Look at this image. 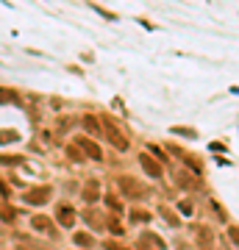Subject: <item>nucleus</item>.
<instances>
[{
    "label": "nucleus",
    "instance_id": "11",
    "mask_svg": "<svg viewBox=\"0 0 239 250\" xmlns=\"http://www.w3.org/2000/svg\"><path fill=\"white\" fill-rule=\"evenodd\" d=\"M84 128H87L89 134H100V123H98V120H95L92 114L84 117Z\"/></svg>",
    "mask_w": 239,
    "mask_h": 250
},
{
    "label": "nucleus",
    "instance_id": "24",
    "mask_svg": "<svg viewBox=\"0 0 239 250\" xmlns=\"http://www.w3.org/2000/svg\"><path fill=\"white\" fill-rule=\"evenodd\" d=\"M106 250H125V248H123V245H117V242H109Z\"/></svg>",
    "mask_w": 239,
    "mask_h": 250
},
{
    "label": "nucleus",
    "instance_id": "4",
    "mask_svg": "<svg viewBox=\"0 0 239 250\" xmlns=\"http://www.w3.org/2000/svg\"><path fill=\"white\" fill-rule=\"evenodd\" d=\"M139 164H142V170L148 172L151 178H159V175H161V164L153 159L151 153H139Z\"/></svg>",
    "mask_w": 239,
    "mask_h": 250
},
{
    "label": "nucleus",
    "instance_id": "25",
    "mask_svg": "<svg viewBox=\"0 0 239 250\" xmlns=\"http://www.w3.org/2000/svg\"><path fill=\"white\" fill-rule=\"evenodd\" d=\"M17 250H28V248H25V245H20V248H17Z\"/></svg>",
    "mask_w": 239,
    "mask_h": 250
},
{
    "label": "nucleus",
    "instance_id": "17",
    "mask_svg": "<svg viewBox=\"0 0 239 250\" xmlns=\"http://www.w3.org/2000/svg\"><path fill=\"white\" fill-rule=\"evenodd\" d=\"M67 156H70L72 161H84V156L78 153V145H70V147H67Z\"/></svg>",
    "mask_w": 239,
    "mask_h": 250
},
{
    "label": "nucleus",
    "instance_id": "12",
    "mask_svg": "<svg viewBox=\"0 0 239 250\" xmlns=\"http://www.w3.org/2000/svg\"><path fill=\"white\" fill-rule=\"evenodd\" d=\"M75 242H78L81 248H92L95 245V236L92 233H75Z\"/></svg>",
    "mask_w": 239,
    "mask_h": 250
},
{
    "label": "nucleus",
    "instance_id": "18",
    "mask_svg": "<svg viewBox=\"0 0 239 250\" xmlns=\"http://www.w3.org/2000/svg\"><path fill=\"white\" fill-rule=\"evenodd\" d=\"M109 231H111V233H117V236L123 233V225L117 223V217H111V220H109Z\"/></svg>",
    "mask_w": 239,
    "mask_h": 250
},
{
    "label": "nucleus",
    "instance_id": "26",
    "mask_svg": "<svg viewBox=\"0 0 239 250\" xmlns=\"http://www.w3.org/2000/svg\"><path fill=\"white\" fill-rule=\"evenodd\" d=\"M139 250H148V248H145V245H139Z\"/></svg>",
    "mask_w": 239,
    "mask_h": 250
},
{
    "label": "nucleus",
    "instance_id": "13",
    "mask_svg": "<svg viewBox=\"0 0 239 250\" xmlns=\"http://www.w3.org/2000/svg\"><path fill=\"white\" fill-rule=\"evenodd\" d=\"M131 220H133V223H151V214H148V211H142V208H133Z\"/></svg>",
    "mask_w": 239,
    "mask_h": 250
},
{
    "label": "nucleus",
    "instance_id": "19",
    "mask_svg": "<svg viewBox=\"0 0 239 250\" xmlns=\"http://www.w3.org/2000/svg\"><path fill=\"white\" fill-rule=\"evenodd\" d=\"M228 239L234 242V245H239V225H231L228 228Z\"/></svg>",
    "mask_w": 239,
    "mask_h": 250
},
{
    "label": "nucleus",
    "instance_id": "16",
    "mask_svg": "<svg viewBox=\"0 0 239 250\" xmlns=\"http://www.w3.org/2000/svg\"><path fill=\"white\" fill-rule=\"evenodd\" d=\"M106 206H109V208H111V211H114V214H117V211H120V208H123V206H120V200H117L114 195H106Z\"/></svg>",
    "mask_w": 239,
    "mask_h": 250
},
{
    "label": "nucleus",
    "instance_id": "6",
    "mask_svg": "<svg viewBox=\"0 0 239 250\" xmlns=\"http://www.w3.org/2000/svg\"><path fill=\"white\" fill-rule=\"evenodd\" d=\"M56 220H59V225H64V228H70L72 223H75V208L67 203H62L59 208H56Z\"/></svg>",
    "mask_w": 239,
    "mask_h": 250
},
{
    "label": "nucleus",
    "instance_id": "9",
    "mask_svg": "<svg viewBox=\"0 0 239 250\" xmlns=\"http://www.w3.org/2000/svg\"><path fill=\"white\" fill-rule=\"evenodd\" d=\"M175 184H178V187H184V189L197 187V181H195V178H189V172H178V175H175Z\"/></svg>",
    "mask_w": 239,
    "mask_h": 250
},
{
    "label": "nucleus",
    "instance_id": "10",
    "mask_svg": "<svg viewBox=\"0 0 239 250\" xmlns=\"http://www.w3.org/2000/svg\"><path fill=\"white\" fill-rule=\"evenodd\" d=\"M0 217H3V223H14L17 211H14V208H11L9 203H0Z\"/></svg>",
    "mask_w": 239,
    "mask_h": 250
},
{
    "label": "nucleus",
    "instance_id": "21",
    "mask_svg": "<svg viewBox=\"0 0 239 250\" xmlns=\"http://www.w3.org/2000/svg\"><path fill=\"white\" fill-rule=\"evenodd\" d=\"M92 9L98 11V14H103L106 20H117V14H111V11H106V9H100V6H92Z\"/></svg>",
    "mask_w": 239,
    "mask_h": 250
},
{
    "label": "nucleus",
    "instance_id": "15",
    "mask_svg": "<svg viewBox=\"0 0 239 250\" xmlns=\"http://www.w3.org/2000/svg\"><path fill=\"white\" fill-rule=\"evenodd\" d=\"M142 239L145 242H151V245H156V248H164V242H161V236H156V233H145V236H142Z\"/></svg>",
    "mask_w": 239,
    "mask_h": 250
},
{
    "label": "nucleus",
    "instance_id": "1",
    "mask_svg": "<svg viewBox=\"0 0 239 250\" xmlns=\"http://www.w3.org/2000/svg\"><path fill=\"white\" fill-rule=\"evenodd\" d=\"M103 128H106V136H109V142L114 145L117 150H128V136L123 134V128L111 120V117H106L103 120Z\"/></svg>",
    "mask_w": 239,
    "mask_h": 250
},
{
    "label": "nucleus",
    "instance_id": "7",
    "mask_svg": "<svg viewBox=\"0 0 239 250\" xmlns=\"http://www.w3.org/2000/svg\"><path fill=\"white\" fill-rule=\"evenodd\" d=\"M98 197H100V184L98 181H87V184H84V200H87V203H95Z\"/></svg>",
    "mask_w": 239,
    "mask_h": 250
},
{
    "label": "nucleus",
    "instance_id": "3",
    "mask_svg": "<svg viewBox=\"0 0 239 250\" xmlns=\"http://www.w3.org/2000/svg\"><path fill=\"white\" fill-rule=\"evenodd\" d=\"M47 197H50V187H34L25 192V203L42 206V203H47Z\"/></svg>",
    "mask_w": 239,
    "mask_h": 250
},
{
    "label": "nucleus",
    "instance_id": "20",
    "mask_svg": "<svg viewBox=\"0 0 239 250\" xmlns=\"http://www.w3.org/2000/svg\"><path fill=\"white\" fill-rule=\"evenodd\" d=\"M161 214L167 217V223H170V225H178V223H181V220H178V217L173 214V211H167V208H161Z\"/></svg>",
    "mask_w": 239,
    "mask_h": 250
},
{
    "label": "nucleus",
    "instance_id": "23",
    "mask_svg": "<svg viewBox=\"0 0 239 250\" xmlns=\"http://www.w3.org/2000/svg\"><path fill=\"white\" fill-rule=\"evenodd\" d=\"M0 197H9V187H6V181H0Z\"/></svg>",
    "mask_w": 239,
    "mask_h": 250
},
{
    "label": "nucleus",
    "instance_id": "22",
    "mask_svg": "<svg viewBox=\"0 0 239 250\" xmlns=\"http://www.w3.org/2000/svg\"><path fill=\"white\" fill-rule=\"evenodd\" d=\"M0 161H3V164H20L22 159H17V156H0Z\"/></svg>",
    "mask_w": 239,
    "mask_h": 250
},
{
    "label": "nucleus",
    "instance_id": "8",
    "mask_svg": "<svg viewBox=\"0 0 239 250\" xmlns=\"http://www.w3.org/2000/svg\"><path fill=\"white\" fill-rule=\"evenodd\" d=\"M31 225H34L36 231H50V220L44 214H36V217H31Z\"/></svg>",
    "mask_w": 239,
    "mask_h": 250
},
{
    "label": "nucleus",
    "instance_id": "5",
    "mask_svg": "<svg viewBox=\"0 0 239 250\" xmlns=\"http://www.w3.org/2000/svg\"><path fill=\"white\" fill-rule=\"evenodd\" d=\"M75 145H78L81 150L87 153L89 159H95V161H100L103 159V153H100V147L95 142H92V139H87V136H78V139H75Z\"/></svg>",
    "mask_w": 239,
    "mask_h": 250
},
{
    "label": "nucleus",
    "instance_id": "2",
    "mask_svg": "<svg viewBox=\"0 0 239 250\" xmlns=\"http://www.w3.org/2000/svg\"><path fill=\"white\" fill-rule=\"evenodd\" d=\"M117 187L123 189L125 197H133V200L145 197V187H142L136 178H131V175H120V178H117Z\"/></svg>",
    "mask_w": 239,
    "mask_h": 250
},
{
    "label": "nucleus",
    "instance_id": "14",
    "mask_svg": "<svg viewBox=\"0 0 239 250\" xmlns=\"http://www.w3.org/2000/svg\"><path fill=\"white\" fill-rule=\"evenodd\" d=\"M20 134H14V131H0V145H6V142H17Z\"/></svg>",
    "mask_w": 239,
    "mask_h": 250
}]
</instances>
